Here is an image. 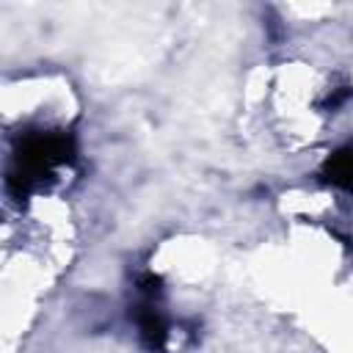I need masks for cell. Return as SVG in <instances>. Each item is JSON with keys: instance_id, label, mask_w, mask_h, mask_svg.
<instances>
[{"instance_id": "obj_1", "label": "cell", "mask_w": 353, "mask_h": 353, "mask_svg": "<svg viewBox=\"0 0 353 353\" xmlns=\"http://www.w3.org/2000/svg\"><path fill=\"white\" fill-rule=\"evenodd\" d=\"M77 157V146L72 132L63 130H39L25 132L11 154L6 188L17 201H25L30 193L47 188V182L58 179L61 168H69Z\"/></svg>"}, {"instance_id": "obj_2", "label": "cell", "mask_w": 353, "mask_h": 353, "mask_svg": "<svg viewBox=\"0 0 353 353\" xmlns=\"http://www.w3.org/2000/svg\"><path fill=\"white\" fill-rule=\"evenodd\" d=\"M157 301L160 298H141L130 312L132 320H135L141 345L152 353H163L168 347V339H171V325H168L165 314L160 312Z\"/></svg>"}, {"instance_id": "obj_3", "label": "cell", "mask_w": 353, "mask_h": 353, "mask_svg": "<svg viewBox=\"0 0 353 353\" xmlns=\"http://www.w3.org/2000/svg\"><path fill=\"white\" fill-rule=\"evenodd\" d=\"M320 176H323V182L353 193V143H347V146L336 149L334 154H328L323 168H320Z\"/></svg>"}]
</instances>
